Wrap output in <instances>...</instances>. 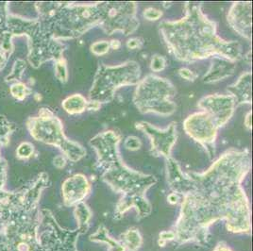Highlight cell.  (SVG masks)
<instances>
[{
  "label": "cell",
  "mask_w": 253,
  "mask_h": 251,
  "mask_svg": "<svg viewBox=\"0 0 253 251\" xmlns=\"http://www.w3.org/2000/svg\"><path fill=\"white\" fill-rule=\"evenodd\" d=\"M251 169L250 151L232 148L205 172L188 173L191 187L182 197L179 217L170 230L172 242L205 246L210 239V227L220 220L231 232L251 233V206L242 187Z\"/></svg>",
  "instance_id": "obj_1"
},
{
  "label": "cell",
  "mask_w": 253,
  "mask_h": 251,
  "mask_svg": "<svg viewBox=\"0 0 253 251\" xmlns=\"http://www.w3.org/2000/svg\"><path fill=\"white\" fill-rule=\"evenodd\" d=\"M201 4L185 3V14L177 21H164L159 31L173 56L184 63L220 57L236 63L243 58L241 44L226 41L216 32V23L202 11Z\"/></svg>",
  "instance_id": "obj_2"
},
{
  "label": "cell",
  "mask_w": 253,
  "mask_h": 251,
  "mask_svg": "<svg viewBox=\"0 0 253 251\" xmlns=\"http://www.w3.org/2000/svg\"><path fill=\"white\" fill-rule=\"evenodd\" d=\"M49 186L48 175L41 173L18 191H0V251H42L39 202Z\"/></svg>",
  "instance_id": "obj_3"
},
{
  "label": "cell",
  "mask_w": 253,
  "mask_h": 251,
  "mask_svg": "<svg viewBox=\"0 0 253 251\" xmlns=\"http://www.w3.org/2000/svg\"><path fill=\"white\" fill-rule=\"evenodd\" d=\"M121 136L114 130H106L90 140L96 153V167L101 178L113 191L121 195L116 204L115 217L120 219L128 209H135L139 219L148 217L152 211L146 195L156 184L157 178L126 167L119 154Z\"/></svg>",
  "instance_id": "obj_4"
},
{
  "label": "cell",
  "mask_w": 253,
  "mask_h": 251,
  "mask_svg": "<svg viewBox=\"0 0 253 251\" xmlns=\"http://www.w3.org/2000/svg\"><path fill=\"white\" fill-rule=\"evenodd\" d=\"M44 30L58 40L79 38L102 24L104 2L91 4L39 2L35 4Z\"/></svg>",
  "instance_id": "obj_5"
},
{
  "label": "cell",
  "mask_w": 253,
  "mask_h": 251,
  "mask_svg": "<svg viewBox=\"0 0 253 251\" xmlns=\"http://www.w3.org/2000/svg\"><path fill=\"white\" fill-rule=\"evenodd\" d=\"M140 78L141 68L139 63L134 61L115 66L99 64L89 91L88 109L97 110L101 105L112 101L120 87L137 85Z\"/></svg>",
  "instance_id": "obj_6"
},
{
  "label": "cell",
  "mask_w": 253,
  "mask_h": 251,
  "mask_svg": "<svg viewBox=\"0 0 253 251\" xmlns=\"http://www.w3.org/2000/svg\"><path fill=\"white\" fill-rule=\"evenodd\" d=\"M9 24L13 36L26 35L28 37L30 46L28 59L34 68L40 67L48 61L57 62L63 58L65 45L52 38L38 19H24L10 13Z\"/></svg>",
  "instance_id": "obj_7"
},
{
  "label": "cell",
  "mask_w": 253,
  "mask_h": 251,
  "mask_svg": "<svg viewBox=\"0 0 253 251\" xmlns=\"http://www.w3.org/2000/svg\"><path fill=\"white\" fill-rule=\"evenodd\" d=\"M28 129L36 141L59 147L71 162H79L86 156V149L64 135L61 120L48 108H42L36 116L27 121Z\"/></svg>",
  "instance_id": "obj_8"
},
{
  "label": "cell",
  "mask_w": 253,
  "mask_h": 251,
  "mask_svg": "<svg viewBox=\"0 0 253 251\" xmlns=\"http://www.w3.org/2000/svg\"><path fill=\"white\" fill-rule=\"evenodd\" d=\"M176 94L175 86L169 80L148 75L138 83L133 94V103L142 114L151 113L168 116L176 112L177 105L174 102Z\"/></svg>",
  "instance_id": "obj_9"
},
{
  "label": "cell",
  "mask_w": 253,
  "mask_h": 251,
  "mask_svg": "<svg viewBox=\"0 0 253 251\" xmlns=\"http://www.w3.org/2000/svg\"><path fill=\"white\" fill-rule=\"evenodd\" d=\"M134 2H104V18L100 28L108 35L121 32L130 35L139 28Z\"/></svg>",
  "instance_id": "obj_10"
},
{
  "label": "cell",
  "mask_w": 253,
  "mask_h": 251,
  "mask_svg": "<svg viewBox=\"0 0 253 251\" xmlns=\"http://www.w3.org/2000/svg\"><path fill=\"white\" fill-rule=\"evenodd\" d=\"M183 128L191 138L205 148L211 159L215 153L218 126L211 117L204 112L190 115L183 122Z\"/></svg>",
  "instance_id": "obj_11"
},
{
  "label": "cell",
  "mask_w": 253,
  "mask_h": 251,
  "mask_svg": "<svg viewBox=\"0 0 253 251\" xmlns=\"http://www.w3.org/2000/svg\"><path fill=\"white\" fill-rule=\"evenodd\" d=\"M136 128L145 133L150 140V152L156 157L170 158L171 150L177 141V124L172 122L162 129L148 122L136 123Z\"/></svg>",
  "instance_id": "obj_12"
},
{
  "label": "cell",
  "mask_w": 253,
  "mask_h": 251,
  "mask_svg": "<svg viewBox=\"0 0 253 251\" xmlns=\"http://www.w3.org/2000/svg\"><path fill=\"white\" fill-rule=\"evenodd\" d=\"M198 106L202 112L209 115L215 125L220 128L232 118L236 103L231 94H214L202 97Z\"/></svg>",
  "instance_id": "obj_13"
},
{
  "label": "cell",
  "mask_w": 253,
  "mask_h": 251,
  "mask_svg": "<svg viewBox=\"0 0 253 251\" xmlns=\"http://www.w3.org/2000/svg\"><path fill=\"white\" fill-rule=\"evenodd\" d=\"M253 4L251 2H235L228 12V22L232 29L246 38L252 41L253 34Z\"/></svg>",
  "instance_id": "obj_14"
},
{
  "label": "cell",
  "mask_w": 253,
  "mask_h": 251,
  "mask_svg": "<svg viewBox=\"0 0 253 251\" xmlns=\"http://www.w3.org/2000/svg\"><path fill=\"white\" fill-rule=\"evenodd\" d=\"M91 192V184L83 174H77L64 180L62 186L63 204L66 207L82 203Z\"/></svg>",
  "instance_id": "obj_15"
},
{
  "label": "cell",
  "mask_w": 253,
  "mask_h": 251,
  "mask_svg": "<svg viewBox=\"0 0 253 251\" xmlns=\"http://www.w3.org/2000/svg\"><path fill=\"white\" fill-rule=\"evenodd\" d=\"M167 177L172 193L183 197L191 187V178L188 173H184L179 164L172 158L167 160Z\"/></svg>",
  "instance_id": "obj_16"
},
{
  "label": "cell",
  "mask_w": 253,
  "mask_h": 251,
  "mask_svg": "<svg viewBox=\"0 0 253 251\" xmlns=\"http://www.w3.org/2000/svg\"><path fill=\"white\" fill-rule=\"evenodd\" d=\"M236 63L220 57H212L211 67L204 75L203 82L206 84H214L231 77L235 72Z\"/></svg>",
  "instance_id": "obj_17"
},
{
  "label": "cell",
  "mask_w": 253,
  "mask_h": 251,
  "mask_svg": "<svg viewBox=\"0 0 253 251\" xmlns=\"http://www.w3.org/2000/svg\"><path fill=\"white\" fill-rule=\"evenodd\" d=\"M252 72H245L239 77L235 84L230 85L227 88L230 94L235 99L236 107L241 104H252Z\"/></svg>",
  "instance_id": "obj_18"
},
{
  "label": "cell",
  "mask_w": 253,
  "mask_h": 251,
  "mask_svg": "<svg viewBox=\"0 0 253 251\" xmlns=\"http://www.w3.org/2000/svg\"><path fill=\"white\" fill-rule=\"evenodd\" d=\"M9 4L7 2H0V50L8 59L12 53V33H11L8 11Z\"/></svg>",
  "instance_id": "obj_19"
},
{
  "label": "cell",
  "mask_w": 253,
  "mask_h": 251,
  "mask_svg": "<svg viewBox=\"0 0 253 251\" xmlns=\"http://www.w3.org/2000/svg\"><path fill=\"white\" fill-rule=\"evenodd\" d=\"M15 126L10 123L7 118L0 115V147L7 146L10 142V136L14 131ZM7 175V163L4 159L0 157V191L3 190V186L6 181Z\"/></svg>",
  "instance_id": "obj_20"
},
{
  "label": "cell",
  "mask_w": 253,
  "mask_h": 251,
  "mask_svg": "<svg viewBox=\"0 0 253 251\" xmlns=\"http://www.w3.org/2000/svg\"><path fill=\"white\" fill-rule=\"evenodd\" d=\"M63 110L68 115H81L88 110L89 101L83 94H75L66 97L62 103Z\"/></svg>",
  "instance_id": "obj_21"
},
{
  "label": "cell",
  "mask_w": 253,
  "mask_h": 251,
  "mask_svg": "<svg viewBox=\"0 0 253 251\" xmlns=\"http://www.w3.org/2000/svg\"><path fill=\"white\" fill-rule=\"evenodd\" d=\"M90 240L96 243H105L109 245V251H126L123 245L118 241L113 239L104 226H100L95 233L90 236Z\"/></svg>",
  "instance_id": "obj_22"
},
{
  "label": "cell",
  "mask_w": 253,
  "mask_h": 251,
  "mask_svg": "<svg viewBox=\"0 0 253 251\" xmlns=\"http://www.w3.org/2000/svg\"><path fill=\"white\" fill-rule=\"evenodd\" d=\"M74 214L78 222V229L82 230L84 234L89 230L90 220L92 218L91 209L85 203L82 202L75 206Z\"/></svg>",
  "instance_id": "obj_23"
},
{
  "label": "cell",
  "mask_w": 253,
  "mask_h": 251,
  "mask_svg": "<svg viewBox=\"0 0 253 251\" xmlns=\"http://www.w3.org/2000/svg\"><path fill=\"white\" fill-rule=\"evenodd\" d=\"M121 244L127 251H137L143 243L142 236L139 232V230L135 228H131L126 230L124 234H122L121 237Z\"/></svg>",
  "instance_id": "obj_24"
},
{
  "label": "cell",
  "mask_w": 253,
  "mask_h": 251,
  "mask_svg": "<svg viewBox=\"0 0 253 251\" xmlns=\"http://www.w3.org/2000/svg\"><path fill=\"white\" fill-rule=\"evenodd\" d=\"M55 76L63 84H65L68 81L67 63L64 58L55 62Z\"/></svg>",
  "instance_id": "obj_25"
},
{
  "label": "cell",
  "mask_w": 253,
  "mask_h": 251,
  "mask_svg": "<svg viewBox=\"0 0 253 251\" xmlns=\"http://www.w3.org/2000/svg\"><path fill=\"white\" fill-rule=\"evenodd\" d=\"M11 94L17 100H24L29 94H31V90L26 86V84L17 83L12 84L10 88Z\"/></svg>",
  "instance_id": "obj_26"
},
{
  "label": "cell",
  "mask_w": 253,
  "mask_h": 251,
  "mask_svg": "<svg viewBox=\"0 0 253 251\" xmlns=\"http://www.w3.org/2000/svg\"><path fill=\"white\" fill-rule=\"evenodd\" d=\"M90 49H91V52L96 56H102L109 52V50L111 49V45H110V42L102 40V41L94 42L91 45Z\"/></svg>",
  "instance_id": "obj_27"
},
{
  "label": "cell",
  "mask_w": 253,
  "mask_h": 251,
  "mask_svg": "<svg viewBox=\"0 0 253 251\" xmlns=\"http://www.w3.org/2000/svg\"><path fill=\"white\" fill-rule=\"evenodd\" d=\"M166 67H167V60L165 59V57L156 54L151 58L150 68L152 71L161 72V71H164Z\"/></svg>",
  "instance_id": "obj_28"
},
{
  "label": "cell",
  "mask_w": 253,
  "mask_h": 251,
  "mask_svg": "<svg viewBox=\"0 0 253 251\" xmlns=\"http://www.w3.org/2000/svg\"><path fill=\"white\" fill-rule=\"evenodd\" d=\"M26 68V63L23 61H17L14 63L13 67H12V71L11 73L8 76L7 78V82L9 81H19L21 79L22 74L24 72Z\"/></svg>",
  "instance_id": "obj_29"
},
{
  "label": "cell",
  "mask_w": 253,
  "mask_h": 251,
  "mask_svg": "<svg viewBox=\"0 0 253 251\" xmlns=\"http://www.w3.org/2000/svg\"><path fill=\"white\" fill-rule=\"evenodd\" d=\"M34 153V147L30 143H22L16 149V155L19 159H29Z\"/></svg>",
  "instance_id": "obj_30"
},
{
  "label": "cell",
  "mask_w": 253,
  "mask_h": 251,
  "mask_svg": "<svg viewBox=\"0 0 253 251\" xmlns=\"http://www.w3.org/2000/svg\"><path fill=\"white\" fill-rule=\"evenodd\" d=\"M124 146L127 150L136 151L142 147V143H141V140L136 136H128L126 137L124 142Z\"/></svg>",
  "instance_id": "obj_31"
},
{
  "label": "cell",
  "mask_w": 253,
  "mask_h": 251,
  "mask_svg": "<svg viewBox=\"0 0 253 251\" xmlns=\"http://www.w3.org/2000/svg\"><path fill=\"white\" fill-rule=\"evenodd\" d=\"M143 14H144V17L149 21H155L162 17L163 11H160L156 8H148L144 11Z\"/></svg>",
  "instance_id": "obj_32"
},
{
  "label": "cell",
  "mask_w": 253,
  "mask_h": 251,
  "mask_svg": "<svg viewBox=\"0 0 253 251\" xmlns=\"http://www.w3.org/2000/svg\"><path fill=\"white\" fill-rule=\"evenodd\" d=\"M179 75L182 79L187 80L189 82H194L198 78V75L188 68H180L179 70Z\"/></svg>",
  "instance_id": "obj_33"
},
{
  "label": "cell",
  "mask_w": 253,
  "mask_h": 251,
  "mask_svg": "<svg viewBox=\"0 0 253 251\" xmlns=\"http://www.w3.org/2000/svg\"><path fill=\"white\" fill-rule=\"evenodd\" d=\"M144 45L142 38H132L126 42V47L128 49H140Z\"/></svg>",
  "instance_id": "obj_34"
},
{
  "label": "cell",
  "mask_w": 253,
  "mask_h": 251,
  "mask_svg": "<svg viewBox=\"0 0 253 251\" xmlns=\"http://www.w3.org/2000/svg\"><path fill=\"white\" fill-rule=\"evenodd\" d=\"M53 165L57 168H63L66 165V161L63 156H57L53 160Z\"/></svg>",
  "instance_id": "obj_35"
},
{
  "label": "cell",
  "mask_w": 253,
  "mask_h": 251,
  "mask_svg": "<svg viewBox=\"0 0 253 251\" xmlns=\"http://www.w3.org/2000/svg\"><path fill=\"white\" fill-rule=\"evenodd\" d=\"M252 117H253V113H252V111L251 112H249L247 115H246V117H245V120H244V124H245V126L249 129V130H251L252 128H253V124H252Z\"/></svg>",
  "instance_id": "obj_36"
},
{
  "label": "cell",
  "mask_w": 253,
  "mask_h": 251,
  "mask_svg": "<svg viewBox=\"0 0 253 251\" xmlns=\"http://www.w3.org/2000/svg\"><path fill=\"white\" fill-rule=\"evenodd\" d=\"M179 196H178L177 194H174V193L170 194L169 197H168V200H169V203H170V204H172V205L177 204V203L179 202Z\"/></svg>",
  "instance_id": "obj_37"
},
{
  "label": "cell",
  "mask_w": 253,
  "mask_h": 251,
  "mask_svg": "<svg viewBox=\"0 0 253 251\" xmlns=\"http://www.w3.org/2000/svg\"><path fill=\"white\" fill-rule=\"evenodd\" d=\"M213 251H232L225 243H218V245L215 247Z\"/></svg>",
  "instance_id": "obj_38"
},
{
  "label": "cell",
  "mask_w": 253,
  "mask_h": 251,
  "mask_svg": "<svg viewBox=\"0 0 253 251\" xmlns=\"http://www.w3.org/2000/svg\"><path fill=\"white\" fill-rule=\"evenodd\" d=\"M7 61H8V58L3 53L0 52V70H2L4 68V66L7 63Z\"/></svg>",
  "instance_id": "obj_39"
},
{
  "label": "cell",
  "mask_w": 253,
  "mask_h": 251,
  "mask_svg": "<svg viewBox=\"0 0 253 251\" xmlns=\"http://www.w3.org/2000/svg\"><path fill=\"white\" fill-rule=\"evenodd\" d=\"M110 45H111V48L113 49H118L121 46V42L118 40H113L110 42Z\"/></svg>",
  "instance_id": "obj_40"
}]
</instances>
